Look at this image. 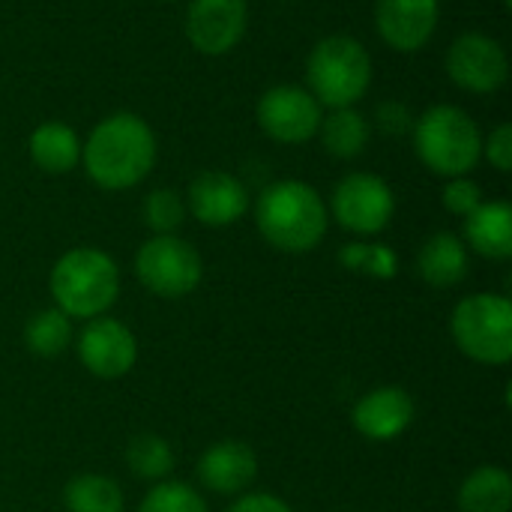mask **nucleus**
I'll return each instance as SVG.
<instances>
[{
	"label": "nucleus",
	"mask_w": 512,
	"mask_h": 512,
	"mask_svg": "<svg viewBox=\"0 0 512 512\" xmlns=\"http://www.w3.org/2000/svg\"><path fill=\"white\" fill-rule=\"evenodd\" d=\"M156 153L159 144L150 123L132 111H117L93 126L81 147V162L96 186L123 192L153 171Z\"/></svg>",
	"instance_id": "f257e3e1"
},
{
	"label": "nucleus",
	"mask_w": 512,
	"mask_h": 512,
	"mask_svg": "<svg viewBox=\"0 0 512 512\" xmlns=\"http://www.w3.org/2000/svg\"><path fill=\"white\" fill-rule=\"evenodd\" d=\"M255 222L273 249L303 255L327 237L330 213L315 186L303 180H276L258 195Z\"/></svg>",
	"instance_id": "f03ea898"
},
{
	"label": "nucleus",
	"mask_w": 512,
	"mask_h": 512,
	"mask_svg": "<svg viewBox=\"0 0 512 512\" xmlns=\"http://www.w3.org/2000/svg\"><path fill=\"white\" fill-rule=\"evenodd\" d=\"M48 291L54 297V309L66 318L93 321L117 303L120 270L108 252L78 246L57 258L48 276Z\"/></svg>",
	"instance_id": "7ed1b4c3"
},
{
	"label": "nucleus",
	"mask_w": 512,
	"mask_h": 512,
	"mask_svg": "<svg viewBox=\"0 0 512 512\" xmlns=\"http://www.w3.org/2000/svg\"><path fill=\"white\" fill-rule=\"evenodd\" d=\"M411 132L420 162L438 177H465L483 159V132L459 105H432Z\"/></svg>",
	"instance_id": "20e7f679"
},
{
	"label": "nucleus",
	"mask_w": 512,
	"mask_h": 512,
	"mask_svg": "<svg viewBox=\"0 0 512 512\" xmlns=\"http://www.w3.org/2000/svg\"><path fill=\"white\" fill-rule=\"evenodd\" d=\"M309 93L327 108H354L372 84V57L354 36L333 33L315 42L306 60Z\"/></svg>",
	"instance_id": "39448f33"
},
{
	"label": "nucleus",
	"mask_w": 512,
	"mask_h": 512,
	"mask_svg": "<svg viewBox=\"0 0 512 512\" xmlns=\"http://www.w3.org/2000/svg\"><path fill=\"white\" fill-rule=\"evenodd\" d=\"M450 333L474 363L507 366L512 360V303L501 294H471L456 303Z\"/></svg>",
	"instance_id": "423d86ee"
},
{
	"label": "nucleus",
	"mask_w": 512,
	"mask_h": 512,
	"mask_svg": "<svg viewBox=\"0 0 512 512\" xmlns=\"http://www.w3.org/2000/svg\"><path fill=\"white\" fill-rule=\"evenodd\" d=\"M135 273L150 294L162 300H180L201 285L204 264L195 246L186 243L183 237L156 234L147 243H141L135 255Z\"/></svg>",
	"instance_id": "0eeeda50"
},
{
	"label": "nucleus",
	"mask_w": 512,
	"mask_h": 512,
	"mask_svg": "<svg viewBox=\"0 0 512 512\" xmlns=\"http://www.w3.org/2000/svg\"><path fill=\"white\" fill-rule=\"evenodd\" d=\"M330 210L345 231L372 237L390 225L396 213V198L384 177L369 171H354L336 183Z\"/></svg>",
	"instance_id": "6e6552de"
},
{
	"label": "nucleus",
	"mask_w": 512,
	"mask_h": 512,
	"mask_svg": "<svg viewBox=\"0 0 512 512\" xmlns=\"http://www.w3.org/2000/svg\"><path fill=\"white\" fill-rule=\"evenodd\" d=\"M258 123L279 144H306L318 135L321 105L300 84H276L258 99Z\"/></svg>",
	"instance_id": "1a4fd4ad"
},
{
	"label": "nucleus",
	"mask_w": 512,
	"mask_h": 512,
	"mask_svg": "<svg viewBox=\"0 0 512 512\" xmlns=\"http://www.w3.org/2000/svg\"><path fill=\"white\" fill-rule=\"evenodd\" d=\"M447 75L468 93H495L510 78V57L498 39L486 33H462L447 48Z\"/></svg>",
	"instance_id": "9d476101"
},
{
	"label": "nucleus",
	"mask_w": 512,
	"mask_h": 512,
	"mask_svg": "<svg viewBox=\"0 0 512 512\" xmlns=\"http://www.w3.org/2000/svg\"><path fill=\"white\" fill-rule=\"evenodd\" d=\"M75 348H78L81 366L102 381H117V378L129 375L135 360H138L135 333L108 315L87 321Z\"/></svg>",
	"instance_id": "9b49d317"
},
{
	"label": "nucleus",
	"mask_w": 512,
	"mask_h": 512,
	"mask_svg": "<svg viewBox=\"0 0 512 512\" xmlns=\"http://www.w3.org/2000/svg\"><path fill=\"white\" fill-rule=\"evenodd\" d=\"M246 24H249L246 0H189L186 39L195 51L207 57H222L234 51L246 33Z\"/></svg>",
	"instance_id": "f8f14e48"
},
{
	"label": "nucleus",
	"mask_w": 512,
	"mask_h": 512,
	"mask_svg": "<svg viewBox=\"0 0 512 512\" xmlns=\"http://www.w3.org/2000/svg\"><path fill=\"white\" fill-rule=\"evenodd\" d=\"M441 15L438 0H378L375 27L381 39L402 54H414L429 45Z\"/></svg>",
	"instance_id": "ddd939ff"
},
{
	"label": "nucleus",
	"mask_w": 512,
	"mask_h": 512,
	"mask_svg": "<svg viewBox=\"0 0 512 512\" xmlns=\"http://www.w3.org/2000/svg\"><path fill=\"white\" fill-rule=\"evenodd\" d=\"M186 210L207 228H228L246 216L249 192L228 171H204L189 183Z\"/></svg>",
	"instance_id": "4468645a"
},
{
	"label": "nucleus",
	"mask_w": 512,
	"mask_h": 512,
	"mask_svg": "<svg viewBox=\"0 0 512 512\" xmlns=\"http://www.w3.org/2000/svg\"><path fill=\"white\" fill-rule=\"evenodd\" d=\"M195 474L213 495H240L258 477V456L243 441H219L204 450Z\"/></svg>",
	"instance_id": "2eb2a0df"
},
{
	"label": "nucleus",
	"mask_w": 512,
	"mask_h": 512,
	"mask_svg": "<svg viewBox=\"0 0 512 512\" xmlns=\"http://www.w3.org/2000/svg\"><path fill=\"white\" fill-rule=\"evenodd\" d=\"M351 423L369 441H393L414 423V399L402 387H378L354 405Z\"/></svg>",
	"instance_id": "dca6fc26"
},
{
	"label": "nucleus",
	"mask_w": 512,
	"mask_h": 512,
	"mask_svg": "<svg viewBox=\"0 0 512 512\" xmlns=\"http://www.w3.org/2000/svg\"><path fill=\"white\" fill-rule=\"evenodd\" d=\"M465 240L468 246L489 258H512V207L507 201H483L471 216H465Z\"/></svg>",
	"instance_id": "f3484780"
},
{
	"label": "nucleus",
	"mask_w": 512,
	"mask_h": 512,
	"mask_svg": "<svg viewBox=\"0 0 512 512\" xmlns=\"http://www.w3.org/2000/svg\"><path fill=\"white\" fill-rule=\"evenodd\" d=\"M417 270H420L423 282H429L432 288H453L468 276L471 258H468L465 243L456 234L438 231L423 243V249L417 255Z\"/></svg>",
	"instance_id": "a211bd4d"
},
{
	"label": "nucleus",
	"mask_w": 512,
	"mask_h": 512,
	"mask_svg": "<svg viewBox=\"0 0 512 512\" xmlns=\"http://www.w3.org/2000/svg\"><path fill=\"white\" fill-rule=\"evenodd\" d=\"M30 159L45 174H69L81 162V138L60 120L39 123L30 135Z\"/></svg>",
	"instance_id": "6ab92c4d"
},
{
	"label": "nucleus",
	"mask_w": 512,
	"mask_h": 512,
	"mask_svg": "<svg viewBox=\"0 0 512 512\" xmlns=\"http://www.w3.org/2000/svg\"><path fill=\"white\" fill-rule=\"evenodd\" d=\"M512 477L504 468L483 465L477 468L459 489L462 512H510Z\"/></svg>",
	"instance_id": "aec40b11"
},
{
	"label": "nucleus",
	"mask_w": 512,
	"mask_h": 512,
	"mask_svg": "<svg viewBox=\"0 0 512 512\" xmlns=\"http://www.w3.org/2000/svg\"><path fill=\"white\" fill-rule=\"evenodd\" d=\"M321 144L336 159H357L369 144V123L357 108H333L318 126Z\"/></svg>",
	"instance_id": "412c9836"
},
{
	"label": "nucleus",
	"mask_w": 512,
	"mask_h": 512,
	"mask_svg": "<svg viewBox=\"0 0 512 512\" xmlns=\"http://www.w3.org/2000/svg\"><path fill=\"white\" fill-rule=\"evenodd\" d=\"M63 501L69 512H123L126 498L117 480L102 474H78L66 483Z\"/></svg>",
	"instance_id": "4be33fe9"
},
{
	"label": "nucleus",
	"mask_w": 512,
	"mask_h": 512,
	"mask_svg": "<svg viewBox=\"0 0 512 512\" xmlns=\"http://www.w3.org/2000/svg\"><path fill=\"white\" fill-rule=\"evenodd\" d=\"M24 345L30 354L57 357L72 345V318L60 309H42L24 324Z\"/></svg>",
	"instance_id": "5701e85b"
},
{
	"label": "nucleus",
	"mask_w": 512,
	"mask_h": 512,
	"mask_svg": "<svg viewBox=\"0 0 512 512\" xmlns=\"http://www.w3.org/2000/svg\"><path fill=\"white\" fill-rule=\"evenodd\" d=\"M126 465H129V471L138 480L159 483L174 468V450H171V444L162 435L144 432V435H135L129 441V447H126Z\"/></svg>",
	"instance_id": "b1692460"
},
{
	"label": "nucleus",
	"mask_w": 512,
	"mask_h": 512,
	"mask_svg": "<svg viewBox=\"0 0 512 512\" xmlns=\"http://www.w3.org/2000/svg\"><path fill=\"white\" fill-rule=\"evenodd\" d=\"M339 264L357 276H369V279H396L399 273V255L387 246V243H348L339 249Z\"/></svg>",
	"instance_id": "393cba45"
},
{
	"label": "nucleus",
	"mask_w": 512,
	"mask_h": 512,
	"mask_svg": "<svg viewBox=\"0 0 512 512\" xmlns=\"http://www.w3.org/2000/svg\"><path fill=\"white\" fill-rule=\"evenodd\" d=\"M144 225L153 234H177V228L186 219V201L174 189H153L144 198Z\"/></svg>",
	"instance_id": "a878e982"
},
{
	"label": "nucleus",
	"mask_w": 512,
	"mask_h": 512,
	"mask_svg": "<svg viewBox=\"0 0 512 512\" xmlns=\"http://www.w3.org/2000/svg\"><path fill=\"white\" fill-rule=\"evenodd\" d=\"M138 512H207V504L201 498L198 489H192L189 483H159L153 486Z\"/></svg>",
	"instance_id": "bb28decb"
},
{
	"label": "nucleus",
	"mask_w": 512,
	"mask_h": 512,
	"mask_svg": "<svg viewBox=\"0 0 512 512\" xmlns=\"http://www.w3.org/2000/svg\"><path fill=\"white\" fill-rule=\"evenodd\" d=\"M441 201H444V207L453 216H462L465 219V216H471L483 204V189L471 177H450V183L441 192Z\"/></svg>",
	"instance_id": "cd10ccee"
},
{
	"label": "nucleus",
	"mask_w": 512,
	"mask_h": 512,
	"mask_svg": "<svg viewBox=\"0 0 512 512\" xmlns=\"http://www.w3.org/2000/svg\"><path fill=\"white\" fill-rule=\"evenodd\" d=\"M483 156L489 159L492 168H498L501 174L512 171V126L501 123L498 129H492V135L483 141Z\"/></svg>",
	"instance_id": "c85d7f7f"
},
{
	"label": "nucleus",
	"mask_w": 512,
	"mask_h": 512,
	"mask_svg": "<svg viewBox=\"0 0 512 512\" xmlns=\"http://www.w3.org/2000/svg\"><path fill=\"white\" fill-rule=\"evenodd\" d=\"M375 120L387 135H405L408 129H414V114L402 102H381L375 111Z\"/></svg>",
	"instance_id": "c756f323"
},
{
	"label": "nucleus",
	"mask_w": 512,
	"mask_h": 512,
	"mask_svg": "<svg viewBox=\"0 0 512 512\" xmlns=\"http://www.w3.org/2000/svg\"><path fill=\"white\" fill-rule=\"evenodd\" d=\"M228 512H294L282 498L276 495H267V492H252V495H243L234 507Z\"/></svg>",
	"instance_id": "7c9ffc66"
},
{
	"label": "nucleus",
	"mask_w": 512,
	"mask_h": 512,
	"mask_svg": "<svg viewBox=\"0 0 512 512\" xmlns=\"http://www.w3.org/2000/svg\"><path fill=\"white\" fill-rule=\"evenodd\" d=\"M501 3H504V6H512V0H501Z\"/></svg>",
	"instance_id": "2f4dec72"
}]
</instances>
